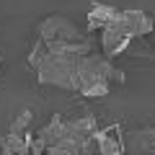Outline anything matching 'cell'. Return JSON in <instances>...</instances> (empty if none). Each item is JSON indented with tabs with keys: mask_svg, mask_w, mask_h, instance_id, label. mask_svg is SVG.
Segmentation results:
<instances>
[{
	"mask_svg": "<svg viewBox=\"0 0 155 155\" xmlns=\"http://www.w3.org/2000/svg\"><path fill=\"white\" fill-rule=\"evenodd\" d=\"M31 122H34V114L28 109H23L21 114L16 116L11 122V132L13 134H28V129H31Z\"/></svg>",
	"mask_w": 155,
	"mask_h": 155,
	"instance_id": "cell-8",
	"label": "cell"
},
{
	"mask_svg": "<svg viewBox=\"0 0 155 155\" xmlns=\"http://www.w3.org/2000/svg\"><path fill=\"white\" fill-rule=\"evenodd\" d=\"M124 150L129 155H150L155 153V124L134 129L124 137Z\"/></svg>",
	"mask_w": 155,
	"mask_h": 155,
	"instance_id": "cell-4",
	"label": "cell"
},
{
	"mask_svg": "<svg viewBox=\"0 0 155 155\" xmlns=\"http://www.w3.org/2000/svg\"><path fill=\"white\" fill-rule=\"evenodd\" d=\"M0 72H3V67H0Z\"/></svg>",
	"mask_w": 155,
	"mask_h": 155,
	"instance_id": "cell-10",
	"label": "cell"
},
{
	"mask_svg": "<svg viewBox=\"0 0 155 155\" xmlns=\"http://www.w3.org/2000/svg\"><path fill=\"white\" fill-rule=\"evenodd\" d=\"M114 23L122 28L129 39H142V36H147V34L153 31V26H155L153 18H150L145 11H134V8H129V11H119V16H116Z\"/></svg>",
	"mask_w": 155,
	"mask_h": 155,
	"instance_id": "cell-3",
	"label": "cell"
},
{
	"mask_svg": "<svg viewBox=\"0 0 155 155\" xmlns=\"http://www.w3.org/2000/svg\"><path fill=\"white\" fill-rule=\"evenodd\" d=\"M124 137L119 127H106L96 132V155H124Z\"/></svg>",
	"mask_w": 155,
	"mask_h": 155,
	"instance_id": "cell-5",
	"label": "cell"
},
{
	"mask_svg": "<svg viewBox=\"0 0 155 155\" xmlns=\"http://www.w3.org/2000/svg\"><path fill=\"white\" fill-rule=\"evenodd\" d=\"M31 137L34 134H13L8 132L0 140V155H31Z\"/></svg>",
	"mask_w": 155,
	"mask_h": 155,
	"instance_id": "cell-7",
	"label": "cell"
},
{
	"mask_svg": "<svg viewBox=\"0 0 155 155\" xmlns=\"http://www.w3.org/2000/svg\"><path fill=\"white\" fill-rule=\"evenodd\" d=\"M119 16L114 5H106V3H93V8L88 11V31H104L106 26L114 23V18Z\"/></svg>",
	"mask_w": 155,
	"mask_h": 155,
	"instance_id": "cell-6",
	"label": "cell"
},
{
	"mask_svg": "<svg viewBox=\"0 0 155 155\" xmlns=\"http://www.w3.org/2000/svg\"><path fill=\"white\" fill-rule=\"evenodd\" d=\"M44 155H67V153H62V150H47Z\"/></svg>",
	"mask_w": 155,
	"mask_h": 155,
	"instance_id": "cell-9",
	"label": "cell"
},
{
	"mask_svg": "<svg viewBox=\"0 0 155 155\" xmlns=\"http://www.w3.org/2000/svg\"><path fill=\"white\" fill-rule=\"evenodd\" d=\"M111 83H124V72L109 60V57L91 52L80 60L78 67V93L88 96V98H98L111 91Z\"/></svg>",
	"mask_w": 155,
	"mask_h": 155,
	"instance_id": "cell-1",
	"label": "cell"
},
{
	"mask_svg": "<svg viewBox=\"0 0 155 155\" xmlns=\"http://www.w3.org/2000/svg\"><path fill=\"white\" fill-rule=\"evenodd\" d=\"M41 41H85V34L65 16H49L39 23Z\"/></svg>",
	"mask_w": 155,
	"mask_h": 155,
	"instance_id": "cell-2",
	"label": "cell"
}]
</instances>
